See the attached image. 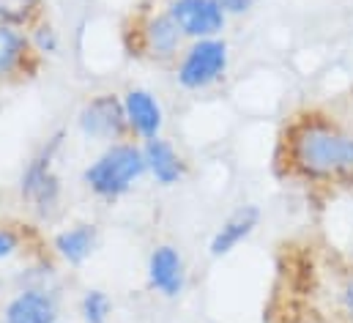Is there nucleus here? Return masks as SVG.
<instances>
[{"label":"nucleus","instance_id":"f257e3e1","mask_svg":"<svg viewBox=\"0 0 353 323\" xmlns=\"http://www.w3.org/2000/svg\"><path fill=\"white\" fill-rule=\"evenodd\" d=\"M293 159L307 175L345 173L353 167V137L323 124H307L293 140Z\"/></svg>","mask_w":353,"mask_h":323},{"label":"nucleus","instance_id":"f03ea898","mask_svg":"<svg viewBox=\"0 0 353 323\" xmlns=\"http://www.w3.org/2000/svg\"><path fill=\"white\" fill-rule=\"evenodd\" d=\"M145 167L148 162L140 148L112 146L104 157H99L85 170V184L101 197H118L145 173Z\"/></svg>","mask_w":353,"mask_h":323},{"label":"nucleus","instance_id":"7ed1b4c3","mask_svg":"<svg viewBox=\"0 0 353 323\" xmlns=\"http://www.w3.org/2000/svg\"><path fill=\"white\" fill-rule=\"evenodd\" d=\"M225 66H228V47L216 39H203L186 52L178 80L183 88H205L222 77Z\"/></svg>","mask_w":353,"mask_h":323},{"label":"nucleus","instance_id":"20e7f679","mask_svg":"<svg viewBox=\"0 0 353 323\" xmlns=\"http://www.w3.org/2000/svg\"><path fill=\"white\" fill-rule=\"evenodd\" d=\"M58 146H61V137H55V140L50 143V148H44V154H41L39 159L30 162V167H28L25 175H22V195H25L39 211H44V214L58 203V192H61L55 173L50 170V162H52V154H55Z\"/></svg>","mask_w":353,"mask_h":323},{"label":"nucleus","instance_id":"39448f33","mask_svg":"<svg viewBox=\"0 0 353 323\" xmlns=\"http://www.w3.org/2000/svg\"><path fill=\"white\" fill-rule=\"evenodd\" d=\"M170 14L178 22L181 33H186V36L208 39V36L219 33L225 25V11L219 8L216 0H176Z\"/></svg>","mask_w":353,"mask_h":323},{"label":"nucleus","instance_id":"423d86ee","mask_svg":"<svg viewBox=\"0 0 353 323\" xmlns=\"http://www.w3.org/2000/svg\"><path fill=\"white\" fill-rule=\"evenodd\" d=\"M123 126H126V110L112 93L96 96L80 112V129L96 140L118 137L123 132Z\"/></svg>","mask_w":353,"mask_h":323},{"label":"nucleus","instance_id":"0eeeda50","mask_svg":"<svg viewBox=\"0 0 353 323\" xmlns=\"http://www.w3.org/2000/svg\"><path fill=\"white\" fill-rule=\"evenodd\" d=\"M258 219H261V208H258V206H244V208H239V211L219 228V233L214 236V242H211V255H214V257H222V255L233 252L239 244L244 242V239L258 228Z\"/></svg>","mask_w":353,"mask_h":323},{"label":"nucleus","instance_id":"6e6552de","mask_svg":"<svg viewBox=\"0 0 353 323\" xmlns=\"http://www.w3.org/2000/svg\"><path fill=\"white\" fill-rule=\"evenodd\" d=\"M123 110H126V121L143 137L151 140V137L159 135V129H162V107L148 90H129L126 101H123Z\"/></svg>","mask_w":353,"mask_h":323},{"label":"nucleus","instance_id":"1a4fd4ad","mask_svg":"<svg viewBox=\"0 0 353 323\" xmlns=\"http://www.w3.org/2000/svg\"><path fill=\"white\" fill-rule=\"evenodd\" d=\"M55 302L44 291H22L6 310V323H55Z\"/></svg>","mask_w":353,"mask_h":323},{"label":"nucleus","instance_id":"9d476101","mask_svg":"<svg viewBox=\"0 0 353 323\" xmlns=\"http://www.w3.org/2000/svg\"><path fill=\"white\" fill-rule=\"evenodd\" d=\"M148 277H151V285L157 291H162L165 296L181 293V288H183V263H181V255H178L173 246H159L151 255Z\"/></svg>","mask_w":353,"mask_h":323},{"label":"nucleus","instance_id":"9b49d317","mask_svg":"<svg viewBox=\"0 0 353 323\" xmlns=\"http://www.w3.org/2000/svg\"><path fill=\"white\" fill-rule=\"evenodd\" d=\"M143 154H145V162H148V167H151V173L157 175L159 184H176L178 178H181L183 164H181V159H178V154L173 151L170 143H165L159 137H151Z\"/></svg>","mask_w":353,"mask_h":323},{"label":"nucleus","instance_id":"f8f14e48","mask_svg":"<svg viewBox=\"0 0 353 323\" xmlns=\"http://www.w3.org/2000/svg\"><path fill=\"white\" fill-rule=\"evenodd\" d=\"M145 39H148V47L154 55L159 58H170L176 52L178 39H181V28L173 19V14H162L157 19L148 22V30H145Z\"/></svg>","mask_w":353,"mask_h":323},{"label":"nucleus","instance_id":"ddd939ff","mask_svg":"<svg viewBox=\"0 0 353 323\" xmlns=\"http://www.w3.org/2000/svg\"><path fill=\"white\" fill-rule=\"evenodd\" d=\"M55 246L69 263H83L96 246V228L93 225H77V228L61 233L55 239Z\"/></svg>","mask_w":353,"mask_h":323},{"label":"nucleus","instance_id":"4468645a","mask_svg":"<svg viewBox=\"0 0 353 323\" xmlns=\"http://www.w3.org/2000/svg\"><path fill=\"white\" fill-rule=\"evenodd\" d=\"M25 39L8 28H0V75H8L25 55Z\"/></svg>","mask_w":353,"mask_h":323},{"label":"nucleus","instance_id":"2eb2a0df","mask_svg":"<svg viewBox=\"0 0 353 323\" xmlns=\"http://www.w3.org/2000/svg\"><path fill=\"white\" fill-rule=\"evenodd\" d=\"M83 315L88 323H104L110 315V299L101 291H88L83 299Z\"/></svg>","mask_w":353,"mask_h":323},{"label":"nucleus","instance_id":"dca6fc26","mask_svg":"<svg viewBox=\"0 0 353 323\" xmlns=\"http://www.w3.org/2000/svg\"><path fill=\"white\" fill-rule=\"evenodd\" d=\"M36 8V0H0L3 22H25Z\"/></svg>","mask_w":353,"mask_h":323},{"label":"nucleus","instance_id":"f3484780","mask_svg":"<svg viewBox=\"0 0 353 323\" xmlns=\"http://www.w3.org/2000/svg\"><path fill=\"white\" fill-rule=\"evenodd\" d=\"M36 44H39L41 52H55V50H58L55 30H52V28H39V33H36Z\"/></svg>","mask_w":353,"mask_h":323},{"label":"nucleus","instance_id":"a211bd4d","mask_svg":"<svg viewBox=\"0 0 353 323\" xmlns=\"http://www.w3.org/2000/svg\"><path fill=\"white\" fill-rule=\"evenodd\" d=\"M216 3H219V8L225 14H244L252 6V0H216Z\"/></svg>","mask_w":353,"mask_h":323},{"label":"nucleus","instance_id":"6ab92c4d","mask_svg":"<svg viewBox=\"0 0 353 323\" xmlns=\"http://www.w3.org/2000/svg\"><path fill=\"white\" fill-rule=\"evenodd\" d=\"M17 249V236L11 231H0V257H8Z\"/></svg>","mask_w":353,"mask_h":323},{"label":"nucleus","instance_id":"aec40b11","mask_svg":"<svg viewBox=\"0 0 353 323\" xmlns=\"http://www.w3.org/2000/svg\"><path fill=\"white\" fill-rule=\"evenodd\" d=\"M345 307H348V313H351V318H353V282L345 288Z\"/></svg>","mask_w":353,"mask_h":323}]
</instances>
